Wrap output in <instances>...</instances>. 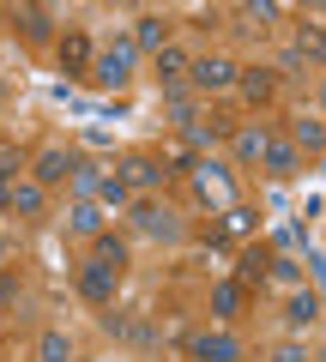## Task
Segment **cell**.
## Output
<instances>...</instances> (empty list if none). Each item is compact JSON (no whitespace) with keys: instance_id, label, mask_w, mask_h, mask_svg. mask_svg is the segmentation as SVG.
I'll return each mask as SVG.
<instances>
[{"instance_id":"6da1fadb","label":"cell","mask_w":326,"mask_h":362,"mask_svg":"<svg viewBox=\"0 0 326 362\" xmlns=\"http://www.w3.org/2000/svg\"><path fill=\"white\" fill-rule=\"evenodd\" d=\"M194 194L206 199V206H218V211H230L235 206V181H230V163H218V157H199L194 169Z\"/></svg>"},{"instance_id":"7a4b0ae2","label":"cell","mask_w":326,"mask_h":362,"mask_svg":"<svg viewBox=\"0 0 326 362\" xmlns=\"http://www.w3.org/2000/svg\"><path fill=\"white\" fill-rule=\"evenodd\" d=\"M133 61H139V49H133V37H121L115 49H103V54H97L91 78H97V85H103V90H121V85H127V78H133Z\"/></svg>"},{"instance_id":"3957f363","label":"cell","mask_w":326,"mask_h":362,"mask_svg":"<svg viewBox=\"0 0 326 362\" xmlns=\"http://www.w3.org/2000/svg\"><path fill=\"white\" fill-rule=\"evenodd\" d=\"M133 223H139V235H151V242H182V218H175L170 206H157V199H133Z\"/></svg>"},{"instance_id":"277c9868","label":"cell","mask_w":326,"mask_h":362,"mask_svg":"<svg viewBox=\"0 0 326 362\" xmlns=\"http://www.w3.org/2000/svg\"><path fill=\"white\" fill-rule=\"evenodd\" d=\"M235 73H242V66H235V61H223V54H206V61H187V85H194V90H206V97L230 90V85H235Z\"/></svg>"},{"instance_id":"5b68a950","label":"cell","mask_w":326,"mask_h":362,"mask_svg":"<svg viewBox=\"0 0 326 362\" xmlns=\"http://www.w3.org/2000/svg\"><path fill=\"white\" fill-rule=\"evenodd\" d=\"M115 290H121V272L97 266V259H85V266H78V296L91 302V308H109V302H115Z\"/></svg>"},{"instance_id":"8992f818","label":"cell","mask_w":326,"mask_h":362,"mask_svg":"<svg viewBox=\"0 0 326 362\" xmlns=\"http://www.w3.org/2000/svg\"><path fill=\"white\" fill-rule=\"evenodd\" d=\"M187 356L194 362H242V338L235 332H194L187 338Z\"/></svg>"},{"instance_id":"52a82bcc","label":"cell","mask_w":326,"mask_h":362,"mask_svg":"<svg viewBox=\"0 0 326 362\" xmlns=\"http://www.w3.org/2000/svg\"><path fill=\"white\" fill-rule=\"evenodd\" d=\"M115 175L127 181V187H133V194H139V199H151L157 187H163V175H170V169L157 163V157H127V163H121Z\"/></svg>"},{"instance_id":"ba28073f","label":"cell","mask_w":326,"mask_h":362,"mask_svg":"<svg viewBox=\"0 0 326 362\" xmlns=\"http://www.w3.org/2000/svg\"><path fill=\"white\" fill-rule=\"evenodd\" d=\"M235 90H242L254 109H266L278 97V73H272V66H242V73H235Z\"/></svg>"},{"instance_id":"9c48e42d","label":"cell","mask_w":326,"mask_h":362,"mask_svg":"<svg viewBox=\"0 0 326 362\" xmlns=\"http://www.w3.org/2000/svg\"><path fill=\"white\" fill-rule=\"evenodd\" d=\"M91 66H97L91 37H85V30H66V37H61V73H73V78H91Z\"/></svg>"},{"instance_id":"30bf717a","label":"cell","mask_w":326,"mask_h":362,"mask_svg":"<svg viewBox=\"0 0 326 362\" xmlns=\"http://www.w3.org/2000/svg\"><path fill=\"white\" fill-rule=\"evenodd\" d=\"M260 163H266V175H272V181H290V175L302 169V151H296L290 139H278V133H272V139H266V157H260Z\"/></svg>"},{"instance_id":"8fae6325","label":"cell","mask_w":326,"mask_h":362,"mask_svg":"<svg viewBox=\"0 0 326 362\" xmlns=\"http://www.w3.org/2000/svg\"><path fill=\"white\" fill-rule=\"evenodd\" d=\"M272 247H266V242H254V247H242V259H235V284H266V272H272Z\"/></svg>"},{"instance_id":"7c38bea8","label":"cell","mask_w":326,"mask_h":362,"mask_svg":"<svg viewBox=\"0 0 326 362\" xmlns=\"http://www.w3.org/2000/svg\"><path fill=\"white\" fill-rule=\"evenodd\" d=\"M266 139H272V133H266L260 121H242V127L230 133V151H235V163H260V157H266Z\"/></svg>"},{"instance_id":"4fadbf2b","label":"cell","mask_w":326,"mask_h":362,"mask_svg":"<svg viewBox=\"0 0 326 362\" xmlns=\"http://www.w3.org/2000/svg\"><path fill=\"white\" fill-rule=\"evenodd\" d=\"M284 320H290V332H308V326L320 320V296H314L308 284H302V290H290V302H284Z\"/></svg>"},{"instance_id":"5bb4252c","label":"cell","mask_w":326,"mask_h":362,"mask_svg":"<svg viewBox=\"0 0 326 362\" xmlns=\"http://www.w3.org/2000/svg\"><path fill=\"white\" fill-rule=\"evenodd\" d=\"M290 145L308 151V157H320L326 151V121L320 115H296V121H290Z\"/></svg>"},{"instance_id":"9a60e30c","label":"cell","mask_w":326,"mask_h":362,"mask_svg":"<svg viewBox=\"0 0 326 362\" xmlns=\"http://www.w3.org/2000/svg\"><path fill=\"white\" fill-rule=\"evenodd\" d=\"M66 230L85 235V242L103 235V206H97V199H73V206H66Z\"/></svg>"},{"instance_id":"2e32d148","label":"cell","mask_w":326,"mask_h":362,"mask_svg":"<svg viewBox=\"0 0 326 362\" xmlns=\"http://www.w3.org/2000/svg\"><path fill=\"white\" fill-rule=\"evenodd\" d=\"M133 49H139V54H157V49H170V25H163L157 13L133 18Z\"/></svg>"},{"instance_id":"e0dca14e","label":"cell","mask_w":326,"mask_h":362,"mask_svg":"<svg viewBox=\"0 0 326 362\" xmlns=\"http://www.w3.org/2000/svg\"><path fill=\"white\" fill-rule=\"evenodd\" d=\"M151 73H157V85L182 90V78H187V54L175 49V42H170V49H157V54H151Z\"/></svg>"},{"instance_id":"ac0fdd59","label":"cell","mask_w":326,"mask_h":362,"mask_svg":"<svg viewBox=\"0 0 326 362\" xmlns=\"http://www.w3.org/2000/svg\"><path fill=\"white\" fill-rule=\"evenodd\" d=\"M91 259H97V266H109V272H127V242H121L115 230L91 235Z\"/></svg>"},{"instance_id":"d6986e66","label":"cell","mask_w":326,"mask_h":362,"mask_svg":"<svg viewBox=\"0 0 326 362\" xmlns=\"http://www.w3.org/2000/svg\"><path fill=\"white\" fill-rule=\"evenodd\" d=\"M66 175H73V157H66V151H54V145L37 151V175H30L37 187H54V181H66Z\"/></svg>"},{"instance_id":"ffe728a7","label":"cell","mask_w":326,"mask_h":362,"mask_svg":"<svg viewBox=\"0 0 326 362\" xmlns=\"http://www.w3.org/2000/svg\"><path fill=\"white\" fill-rule=\"evenodd\" d=\"M242 302H248V284H235V278H223V284L211 290V314H218V320H235Z\"/></svg>"},{"instance_id":"44dd1931","label":"cell","mask_w":326,"mask_h":362,"mask_svg":"<svg viewBox=\"0 0 326 362\" xmlns=\"http://www.w3.org/2000/svg\"><path fill=\"white\" fill-rule=\"evenodd\" d=\"M223 133H230V121L211 115V121H194V127H182V145H187V151H206V145H218Z\"/></svg>"},{"instance_id":"7402d4cb","label":"cell","mask_w":326,"mask_h":362,"mask_svg":"<svg viewBox=\"0 0 326 362\" xmlns=\"http://www.w3.org/2000/svg\"><path fill=\"white\" fill-rule=\"evenodd\" d=\"M296 61L326 66V25H302V30H296Z\"/></svg>"},{"instance_id":"603a6c76","label":"cell","mask_w":326,"mask_h":362,"mask_svg":"<svg viewBox=\"0 0 326 362\" xmlns=\"http://www.w3.org/2000/svg\"><path fill=\"white\" fill-rule=\"evenodd\" d=\"M133 199H139V194H133L127 181H121L115 169H109V175H103V187H97V206H103V211H121V206H133Z\"/></svg>"},{"instance_id":"cb8c5ba5","label":"cell","mask_w":326,"mask_h":362,"mask_svg":"<svg viewBox=\"0 0 326 362\" xmlns=\"http://www.w3.org/2000/svg\"><path fill=\"white\" fill-rule=\"evenodd\" d=\"M18 30H25V42H49L54 37V18L42 13V6H18Z\"/></svg>"},{"instance_id":"d4e9b609","label":"cell","mask_w":326,"mask_h":362,"mask_svg":"<svg viewBox=\"0 0 326 362\" xmlns=\"http://www.w3.org/2000/svg\"><path fill=\"white\" fill-rule=\"evenodd\" d=\"M78 187V199H97V187H103V169L91 163V157H73V175H66Z\"/></svg>"},{"instance_id":"484cf974","label":"cell","mask_w":326,"mask_h":362,"mask_svg":"<svg viewBox=\"0 0 326 362\" xmlns=\"http://www.w3.org/2000/svg\"><path fill=\"white\" fill-rule=\"evenodd\" d=\"M37 362H73V338L66 332H42L37 338Z\"/></svg>"},{"instance_id":"4316f807","label":"cell","mask_w":326,"mask_h":362,"mask_svg":"<svg viewBox=\"0 0 326 362\" xmlns=\"http://www.w3.org/2000/svg\"><path fill=\"white\" fill-rule=\"evenodd\" d=\"M254 223H260V211H248V206H230V211H223V223H218V235L230 242V235H248Z\"/></svg>"},{"instance_id":"83f0119b","label":"cell","mask_w":326,"mask_h":362,"mask_svg":"<svg viewBox=\"0 0 326 362\" xmlns=\"http://www.w3.org/2000/svg\"><path fill=\"white\" fill-rule=\"evenodd\" d=\"M13 211H18V218H37V211H42V187H37V181H18V187H13Z\"/></svg>"},{"instance_id":"f1b7e54d","label":"cell","mask_w":326,"mask_h":362,"mask_svg":"<svg viewBox=\"0 0 326 362\" xmlns=\"http://www.w3.org/2000/svg\"><path fill=\"white\" fill-rule=\"evenodd\" d=\"M266 284H278V290H302V266H296V259H272Z\"/></svg>"},{"instance_id":"f546056e","label":"cell","mask_w":326,"mask_h":362,"mask_svg":"<svg viewBox=\"0 0 326 362\" xmlns=\"http://www.w3.org/2000/svg\"><path fill=\"white\" fill-rule=\"evenodd\" d=\"M242 18H254V25H272V18H284V6H278V0H248V6H242Z\"/></svg>"},{"instance_id":"4dcf8cb0","label":"cell","mask_w":326,"mask_h":362,"mask_svg":"<svg viewBox=\"0 0 326 362\" xmlns=\"http://www.w3.org/2000/svg\"><path fill=\"white\" fill-rule=\"evenodd\" d=\"M170 115H175V127H194V97L187 90H170Z\"/></svg>"},{"instance_id":"1f68e13d","label":"cell","mask_w":326,"mask_h":362,"mask_svg":"<svg viewBox=\"0 0 326 362\" xmlns=\"http://www.w3.org/2000/svg\"><path fill=\"white\" fill-rule=\"evenodd\" d=\"M272 362H308V344H302V338H290V344L272 350Z\"/></svg>"},{"instance_id":"d6a6232c","label":"cell","mask_w":326,"mask_h":362,"mask_svg":"<svg viewBox=\"0 0 326 362\" xmlns=\"http://www.w3.org/2000/svg\"><path fill=\"white\" fill-rule=\"evenodd\" d=\"M13 187H18L13 175H0V211H13Z\"/></svg>"},{"instance_id":"836d02e7","label":"cell","mask_w":326,"mask_h":362,"mask_svg":"<svg viewBox=\"0 0 326 362\" xmlns=\"http://www.w3.org/2000/svg\"><path fill=\"white\" fill-rule=\"evenodd\" d=\"M308 266H314V278H320V284H326V259H320V254H314V259H308Z\"/></svg>"},{"instance_id":"e575fe53","label":"cell","mask_w":326,"mask_h":362,"mask_svg":"<svg viewBox=\"0 0 326 362\" xmlns=\"http://www.w3.org/2000/svg\"><path fill=\"white\" fill-rule=\"evenodd\" d=\"M0 259H6V235H0Z\"/></svg>"},{"instance_id":"d590c367","label":"cell","mask_w":326,"mask_h":362,"mask_svg":"<svg viewBox=\"0 0 326 362\" xmlns=\"http://www.w3.org/2000/svg\"><path fill=\"white\" fill-rule=\"evenodd\" d=\"M0 25H6V13H0Z\"/></svg>"}]
</instances>
